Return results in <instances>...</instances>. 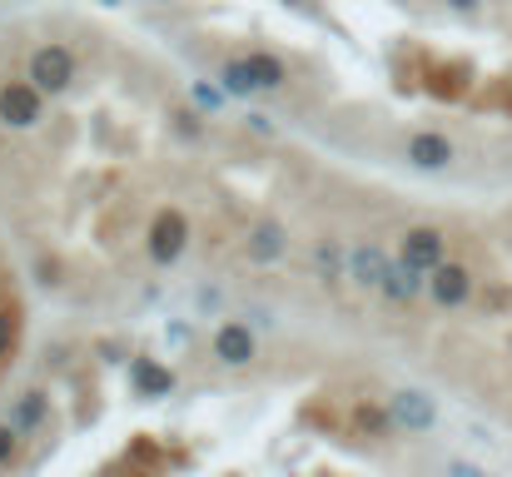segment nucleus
<instances>
[{"mask_svg": "<svg viewBox=\"0 0 512 477\" xmlns=\"http://www.w3.org/2000/svg\"><path fill=\"white\" fill-rule=\"evenodd\" d=\"M219 80H224L229 95H264V90H284L289 70H284L279 55H269V50H249V55L229 60V65L219 70Z\"/></svg>", "mask_w": 512, "mask_h": 477, "instance_id": "f257e3e1", "label": "nucleus"}, {"mask_svg": "<svg viewBox=\"0 0 512 477\" xmlns=\"http://www.w3.org/2000/svg\"><path fill=\"white\" fill-rule=\"evenodd\" d=\"M75 75H80V65H75L70 45H60V40L30 50V60H25V80H30L40 95H65V90L75 85Z\"/></svg>", "mask_w": 512, "mask_h": 477, "instance_id": "f03ea898", "label": "nucleus"}, {"mask_svg": "<svg viewBox=\"0 0 512 477\" xmlns=\"http://www.w3.org/2000/svg\"><path fill=\"white\" fill-rule=\"evenodd\" d=\"M388 418H393L398 433L418 438V433H433V428H438V403H433L423 388H398V393L388 398Z\"/></svg>", "mask_w": 512, "mask_h": 477, "instance_id": "7ed1b4c3", "label": "nucleus"}, {"mask_svg": "<svg viewBox=\"0 0 512 477\" xmlns=\"http://www.w3.org/2000/svg\"><path fill=\"white\" fill-rule=\"evenodd\" d=\"M40 115H45V95L30 80H5L0 85V125L30 130V125H40Z\"/></svg>", "mask_w": 512, "mask_h": 477, "instance_id": "20e7f679", "label": "nucleus"}, {"mask_svg": "<svg viewBox=\"0 0 512 477\" xmlns=\"http://www.w3.org/2000/svg\"><path fill=\"white\" fill-rule=\"evenodd\" d=\"M428 294L438 309H463L473 299V269L458 264V259H443L433 274H428Z\"/></svg>", "mask_w": 512, "mask_h": 477, "instance_id": "39448f33", "label": "nucleus"}, {"mask_svg": "<svg viewBox=\"0 0 512 477\" xmlns=\"http://www.w3.org/2000/svg\"><path fill=\"white\" fill-rule=\"evenodd\" d=\"M189 244V219L179 209H160L155 224H150V259L155 264H174Z\"/></svg>", "mask_w": 512, "mask_h": 477, "instance_id": "423d86ee", "label": "nucleus"}, {"mask_svg": "<svg viewBox=\"0 0 512 477\" xmlns=\"http://www.w3.org/2000/svg\"><path fill=\"white\" fill-rule=\"evenodd\" d=\"M398 259H408L418 274H433V269L448 259V239H443L438 229L418 224V229H408V234H403V249H398Z\"/></svg>", "mask_w": 512, "mask_h": 477, "instance_id": "0eeeda50", "label": "nucleus"}, {"mask_svg": "<svg viewBox=\"0 0 512 477\" xmlns=\"http://www.w3.org/2000/svg\"><path fill=\"white\" fill-rule=\"evenodd\" d=\"M259 353V338H254V328L249 323H219L214 328V358L224 363V368H244L249 358Z\"/></svg>", "mask_w": 512, "mask_h": 477, "instance_id": "6e6552de", "label": "nucleus"}, {"mask_svg": "<svg viewBox=\"0 0 512 477\" xmlns=\"http://www.w3.org/2000/svg\"><path fill=\"white\" fill-rule=\"evenodd\" d=\"M388 264H393V259H388V254H383L378 244H368V239L348 249V279H353L358 289H378V294H383Z\"/></svg>", "mask_w": 512, "mask_h": 477, "instance_id": "1a4fd4ad", "label": "nucleus"}, {"mask_svg": "<svg viewBox=\"0 0 512 477\" xmlns=\"http://www.w3.org/2000/svg\"><path fill=\"white\" fill-rule=\"evenodd\" d=\"M453 140L448 135H438V130H418V135H408V164H418V169H443V164H453Z\"/></svg>", "mask_w": 512, "mask_h": 477, "instance_id": "9d476101", "label": "nucleus"}, {"mask_svg": "<svg viewBox=\"0 0 512 477\" xmlns=\"http://www.w3.org/2000/svg\"><path fill=\"white\" fill-rule=\"evenodd\" d=\"M244 249H249V259H254V264H274V259L289 249V234H284V224H279V219H259V224H249Z\"/></svg>", "mask_w": 512, "mask_h": 477, "instance_id": "9b49d317", "label": "nucleus"}, {"mask_svg": "<svg viewBox=\"0 0 512 477\" xmlns=\"http://www.w3.org/2000/svg\"><path fill=\"white\" fill-rule=\"evenodd\" d=\"M423 289H428V279H423L408 259H393V264H388V279H383V299H388V304L403 309V304H413Z\"/></svg>", "mask_w": 512, "mask_h": 477, "instance_id": "f8f14e48", "label": "nucleus"}, {"mask_svg": "<svg viewBox=\"0 0 512 477\" xmlns=\"http://www.w3.org/2000/svg\"><path fill=\"white\" fill-rule=\"evenodd\" d=\"M130 378H135V388H140L145 398H165V393H174V373L160 368L155 358H135V363H130Z\"/></svg>", "mask_w": 512, "mask_h": 477, "instance_id": "ddd939ff", "label": "nucleus"}, {"mask_svg": "<svg viewBox=\"0 0 512 477\" xmlns=\"http://www.w3.org/2000/svg\"><path fill=\"white\" fill-rule=\"evenodd\" d=\"M45 408H50V398H45V393H25V398L10 408V418H5V423H10L15 433H35V428L45 423Z\"/></svg>", "mask_w": 512, "mask_h": 477, "instance_id": "4468645a", "label": "nucleus"}, {"mask_svg": "<svg viewBox=\"0 0 512 477\" xmlns=\"http://www.w3.org/2000/svg\"><path fill=\"white\" fill-rule=\"evenodd\" d=\"M314 264H319V274H324V279L334 284V279L343 274V254H339V244H334V239H324V244L314 249Z\"/></svg>", "mask_w": 512, "mask_h": 477, "instance_id": "2eb2a0df", "label": "nucleus"}, {"mask_svg": "<svg viewBox=\"0 0 512 477\" xmlns=\"http://www.w3.org/2000/svg\"><path fill=\"white\" fill-rule=\"evenodd\" d=\"M15 333H20V318H15V309H0V358H10Z\"/></svg>", "mask_w": 512, "mask_h": 477, "instance_id": "dca6fc26", "label": "nucleus"}, {"mask_svg": "<svg viewBox=\"0 0 512 477\" xmlns=\"http://www.w3.org/2000/svg\"><path fill=\"white\" fill-rule=\"evenodd\" d=\"M20 438H25V433H15L10 423H0V468H10V463H15V453H20Z\"/></svg>", "mask_w": 512, "mask_h": 477, "instance_id": "f3484780", "label": "nucleus"}, {"mask_svg": "<svg viewBox=\"0 0 512 477\" xmlns=\"http://www.w3.org/2000/svg\"><path fill=\"white\" fill-rule=\"evenodd\" d=\"M448 477H488V473H483L478 463H463V458H453V463H448Z\"/></svg>", "mask_w": 512, "mask_h": 477, "instance_id": "a211bd4d", "label": "nucleus"}, {"mask_svg": "<svg viewBox=\"0 0 512 477\" xmlns=\"http://www.w3.org/2000/svg\"><path fill=\"white\" fill-rule=\"evenodd\" d=\"M194 100H199L204 110H219V105H224V95H219V90H209V85H199V90H194Z\"/></svg>", "mask_w": 512, "mask_h": 477, "instance_id": "6ab92c4d", "label": "nucleus"}, {"mask_svg": "<svg viewBox=\"0 0 512 477\" xmlns=\"http://www.w3.org/2000/svg\"><path fill=\"white\" fill-rule=\"evenodd\" d=\"M448 5H453V10H478L483 0H448Z\"/></svg>", "mask_w": 512, "mask_h": 477, "instance_id": "aec40b11", "label": "nucleus"}]
</instances>
